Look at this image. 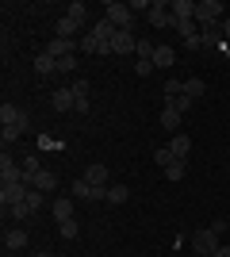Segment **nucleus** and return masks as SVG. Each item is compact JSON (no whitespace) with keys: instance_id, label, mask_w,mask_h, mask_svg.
Returning <instances> with one entry per match:
<instances>
[{"instance_id":"obj_34","label":"nucleus","mask_w":230,"mask_h":257,"mask_svg":"<svg viewBox=\"0 0 230 257\" xmlns=\"http://www.w3.org/2000/svg\"><path fill=\"white\" fill-rule=\"evenodd\" d=\"M134 73H138V77H150V73H153V62H146V58H138V62H134Z\"/></svg>"},{"instance_id":"obj_31","label":"nucleus","mask_w":230,"mask_h":257,"mask_svg":"<svg viewBox=\"0 0 230 257\" xmlns=\"http://www.w3.org/2000/svg\"><path fill=\"white\" fill-rule=\"evenodd\" d=\"M58 73H77V54H69V58H58Z\"/></svg>"},{"instance_id":"obj_8","label":"nucleus","mask_w":230,"mask_h":257,"mask_svg":"<svg viewBox=\"0 0 230 257\" xmlns=\"http://www.w3.org/2000/svg\"><path fill=\"white\" fill-rule=\"evenodd\" d=\"M50 104H54V111H73L77 107V96H73V88H54V96H50Z\"/></svg>"},{"instance_id":"obj_12","label":"nucleus","mask_w":230,"mask_h":257,"mask_svg":"<svg viewBox=\"0 0 230 257\" xmlns=\"http://www.w3.org/2000/svg\"><path fill=\"white\" fill-rule=\"evenodd\" d=\"M54 219L58 223H69V219H73V196H58L54 200Z\"/></svg>"},{"instance_id":"obj_2","label":"nucleus","mask_w":230,"mask_h":257,"mask_svg":"<svg viewBox=\"0 0 230 257\" xmlns=\"http://www.w3.org/2000/svg\"><path fill=\"white\" fill-rule=\"evenodd\" d=\"M104 16H108L119 31H131L134 27V12H131V4H119V0H111V4H104Z\"/></svg>"},{"instance_id":"obj_26","label":"nucleus","mask_w":230,"mask_h":257,"mask_svg":"<svg viewBox=\"0 0 230 257\" xmlns=\"http://www.w3.org/2000/svg\"><path fill=\"white\" fill-rule=\"evenodd\" d=\"M8 215H12V219H16V223H27V219H31V207H27V200H23V204H16V207H8Z\"/></svg>"},{"instance_id":"obj_5","label":"nucleus","mask_w":230,"mask_h":257,"mask_svg":"<svg viewBox=\"0 0 230 257\" xmlns=\"http://www.w3.org/2000/svg\"><path fill=\"white\" fill-rule=\"evenodd\" d=\"M222 20H226V16H222L219 0H199V4H196V23L207 27V23H222Z\"/></svg>"},{"instance_id":"obj_15","label":"nucleus","mask_w":230,"mask_h":257,"mask_svg":"<svg viewBox=\"0 0 230 257\" xmlns=\"http://www.w3.org/2000/svg\"><path fill=\"white\" fill-rule=\"evenodd\" d=\"M199 35H203V46H222V39H226V35H222V23H207Z\"/></svg>"},{"instance_id":"obj_18","label":"nucleus","mask_w":230,"mask_h":257,"mask_svg":"<svg viewBox=\"0 0 230 257\" xmlns=\"http://www.w3.org/2000/svg\"><path fill=\"white\" fill-rule=\"evenodd\" d=\"M69 192H73V200H96V188H92V184H88L85 177L69 184Z\"/></svg>"},{"instance_id":"obj_3","label":"nucleus","mask_w":230,"mask_h":257,"mask_svg":"<svg viewBox=\"0 0 230 257\" xmlns=\"http://www.w3.org/2000/svg\"><path fill=\"white\" fill-rule=\"evenodd\" d=\"M27 196H31V188H27V184H23V181L0 184V207H4V211H8V207H16V204H23Z\"/></svg>"},{"instance_id":"obj_29","label":"nucleus","mask_w":230,"mask_h":257,"mask_svg":"<svg viewBox=\"0 0 230 257\" xmlns=\"http://www.w3.org/2000/svg\"><path fill=\"white\" fill-rule=\"evenodd\" d=\"M180 92H184V81H165V104H173Z\"/></svg>"},{"instance_id":"obj_30","label":"nucleus","mask_w":230,"mask_h":257,"mask_svg":"<svg viewBox=\"0 0 230 257\" xmlns=\"http://www.w3.org/2000/svg\"><path fill=\"white\" fill-rule=\"evenodd\" d=\"M176 31H180V39H192V35H199V31H196V20H176Z\"/></svg>"},{"instance_id":"obj_35","label":"nucleus","mask_w":230,"mask_h":257,"mask_svg":"<svg viewBox=\"0 0 230 257\" xmlns=\"http://www.w3.org/2000/svg\"><path fill=\"white\" fill-rule=\"evenodd\" d=\"M27 207H31V211H39V207H43V192H39V188H31V196H27Z\"/></svg>"},{"instance_id":"obj_28","label":"nucleus","mask_w":230,"mask_h":257,"mask_svg":"<svg viewBox=\"0 0 230 257\" xmlns=\"http://www.w3.org/2000/svg\"><path fill=\"white\" fill-rule=\"evenodd\" d=\"M192 104H196V100H192V96H184V92H180V96H176L173 104H161V107H176L180 115H188V111H192Z\"/></svg>"},{"instance_id":"obj_21","label":"nucleus","mask_w":230,"mask_h":257,"mask_svg":"<svg viewBox=\"0 0 230 257\" xmlns=\"http://www.w3.org/2000/svg\"><path fill=\"white\" fill-rule=\"evenodd\" d=\"M77 31H81V23H77L73 16H62V20H58V35H62V39H77Z\"/></svg>"},{"instance_id":"obj_11","label":"nucleus","mask_w":230,"mask_h":257,"mask_svg":"<svg viewBox=\"0 0 230 257\" xmlns=\"http://www.w3.org/2000/svg\"><path fill=\"white\" fill-rule=\"evenodd\" d=\"M85 181L92 184V188H108V165H88Z\"/></svg>"},{"instance_id":"obj_33","label":"nucleus","mask_w":230,"mask_h":257,"mask_svg":"<svg viewBox=\"0 0 230 257\" xmlns=\"http://www.w3.org/2000/svg\"><path fill=\"white\" fill-rule=\"evenodd\" d=\"M165 177H169V181H180V177H184V161H173V165L165 169Z\"/></svg>"},{"instance_id":"obj_16","label":"nucleus","mask_w":230,"mask_h":257,"mask_svg":"<svg viewBox=\"0 0 230 257\" xmlns=\"http://www.w3.org/2000/svg\"><path fill=\"white\" fill-rule=\"evenodd\" d=\"M180 119L184 115H180L176 107H161V131H173L176 135V131H180Z\"/></svg>"},{"instance_id":"obj_10","label":"nucleus","mask_w":230,"mask_h":257,"mask_svg":"<svg viewBox=\"0 0 230 257\" xmlns=\"http://www.w3.org/2000/svg\"><path fill=\"white\" fill-rule=\"evenodd\" d=\"M35 73H39V77H54L58 73V58H50L46 50H39V54H35Z\"/></svg>"},{"instance_id":"obj_40","label":"nucleus","mask_w":230,"mask_h":257,"mask_svg":"<svg viewBox=\"0 0 230 257\" xmlns=\"http://www.w3.org/2000/svg\"><path fill=\"white\" fill-rule=\"evenodd\" d=\"M222 35H226V39H230V16H226V20H222Z\"/></svg>"},{"instance_id":"obj_37","label":"nucleus","mask_w":230,"mask_h":257,"mask_svg":"<svg viewBox=\"0 0 230 257\" xmlns=\"http://www.w3.org/2000/svg\"><path fill=\"white\" fill-rule=\"evenodd\" d=\"M150 8H153V0H131V12H146L150 16Z\"/></svg>"},{"instance_id":"obj_36","label":"nucleus","mask_w":230,"mask_h":257,"mask_svg":"<svg viewBox=\"0 0 230 257\" xmlns=\"http://www.w3.org/2000/svg\"><path fill=\"white\" fill-rule=\"evenodd\" d=\"M184 46H188L192 54H196V50H203V35H192V39H184Z\"/></svg>"},{"instance_id":"obj_14","label":"nucleus","mask_w":230,"mask_h":257,"mask_svg":"<svg viewBox=\"0 0 230 257\" xmlns=\"http://www.w3.org/2000/svg\"><path fill=\"white\" fill-rule=\"evenodd\" d=\"M20 119H23V107L20 104H0V123H4V127H16Z\"/></svg>"},{"instance_id":"obj_20","label":"nucleus","mask_w":230,"mask_h":257,"mask_svg":"<svg viewBox=\"0 0 230 257\" xmlns=\"http://www.w3.org/2000/svg\"><path fill=\"white\" fill-rule=\"evenodd\" d=\"M108 204H127L131 200V188L127 184H108V196H104Z\"/></svg>"},{"instance_id":"obj_7","label":"nucleus","mask_w":230,"mask_h":257,"mask_svg":"<svg viewBox=\"0 0 230 257\" xmlns=\"http://www.w3.org/2000/svg\"><path fill=\"white\" fill-rule=\"evenodd\" d=\"M131 50H138L134 31H115L111 35V54H131Z\"/></svg>"},{"instance_id":"obj_1","label":"nucleus","mask_w":230,"mask_h":257,"mask_svg":"<svg viewBox=\"0 0 230 257\" xmlns=\"http://www.w3.org/2000/svg\"><path fill=\"white\" fill-rule=\"evenodd\" d=\"M219 246L222 242H219V234H215L211 226H199L196 234H192V253H199V257H211Z\"/></svg>"},{"instance_id":"obj_13","label":"nucleus","mask_w":230,"mask_h":257,"mask_svg":"<svg viewBox=\"0 0 230 257\" xmlns=\"http://www.w3.org/2000/svg\"><path fill=\"white\" fill-rule=\"evenodd\" d=\"M176 62V54H173V46H157V50H153V69H169V65Z\"/></svg>"},{"instance_id":"obj_22","label":"nucleus","mask_w":230,"mask_h":257,"mask_svg":"<svg viewBox=\"0 0 230 257\" xmlns=\"http://www.w3.org/2000/svg\"><path fill=\"white\" fill-rule=\"evenodd\" d=\"M169 146H173V154H176L180 161L192 154V139H188V135H173V142H169Z\"/></svg>"},{"instance_id":"obj_38","label":"nucleus","mask_w":230,"mask_h":257,"mask_svg":"<svg viewBox=\"0 0 230 257\" xmlns=\"http://www.w3.org/2000/svg\"><path fill=\"white\" fill-rule=\"evenodd\" d=\"M226 226H230V223H226V219H215V223H211V230H215V234H219V238H222V234H226Z\"/></svg>"},{"instance_id":"obj_4","label":"nucleus","mask_w":230,"mask_h":257,"mask_svg":"<svg viewBox=\"0 0 230 257\" xmlns=\"http://www.w3.org/2000/svg\"><path fill=\"white\" fill-rule=\"evenodd\" d=\"M146 20L157 27V31H165V27H176V16L169 12V0H153V8H150V16Z\"/></svg>"},{"instance_id":"obj_9","label":"nucleus","mask_w":230,"mask_h":257,"mask_svg":"<svg viewBox=\"0 0 230 257\" xmlns=\"http://www.w3.org/2000/svg\"><path fill=\"white\" fill-rule=\"evenodd\" d=\"M0 181H4V184L23 181V165H16V161L8 158V150H4V158H0Z\"/></svg>"},{"instance_id":"obj_23","label":"nucleus","mask_w":230,"mask_h":257,"mask_svg":"<svg viewBox=\"0 0 230 257\" xmlns=\"http://www.w3.org/2000/svg\"><path fill=\"white\" fill-rule=\"evenodd\" d=\"M69 16L85 27V23H88V4H85V0H73V4H69Z\"/></svg>"},{"instance_id":"obj_25","label":"nucleus","mask_w":230,"mask_h":257,"mask_svg":"<svg viewBox=\"0 0 230 257\" xmlns=\"http://www.w3.org/2000/svg\"><path fill=\"white\" fill-rule=\"evenodd\" d=\"M153 161L169 169V165H173V161H180V158H176V154H173V146H157V154H153Z\"/></svg>"},{"instance_id":"obj_41","label":"nucleus","mask_w":230,"mask_h":257,"mask_svg":"<svg viewBox=\"0 0 230 257\" xmlns=\"http://www.w3.org/2000/svg\"><path fill=\"white\" fill-rule=\"evenodd\" d=\"M39 257H54V253H39Z\"/></svg>"},{"instance_id":"obj_27","label":"nucleus","mask_w":230,"mask_h":257,"mask_svg":"<svg viewBox=\"0 0 230 257\" xmlns=\"http://www.w3.org/2000/svg\"><path fill=\"white\" fill-rule=\"evenodd\" d=\"M58 234L66 238V242H73V238L81 234V226H77V219H69V223H58Z\"/></svg>"},{"instance_id":"obj_19","label":"nucleus","mask_w":230,"mask_h":257,"mask_svg":"<svg viewBox=\"0 0 230 257\" xmlns=\"http://www.w3.org/2000/svg\"><path fill=\"white\" fill-rule=\"evenodd\" d=\"M4 246H8V249H23V246H27V230H20V226L4 230Z\"/></svg>"},{"instance_id":"obj_39","label":"nucleus","mask_w":230,"mask_h":257,"mask_svg":"<svg viewBox=\"0 0 230 257\" xmlns=\"http://www.w3.org/2000/svg\"><path fill=\"white\" fill-rule=\"evenodd\" d=\"M211 257H230V246H219V249H215Z\"/></svg>"},{"instance_id":"obj_6","label":"nucleus","mask_w":230,"mask_h":257,"mask_svg":"<svg viewBox=\"0 0 230 257\" xmlns=\"http://www.w3.org/2000/svg\"><path fill=\"white\" fill-rule=\"evenodd\" d=\"M69 88H73V96H77V107H73V111H77V115H85L88 107H92V100H88V96H92V85H88L85 77H73V81H69Z\"/></svg>"},{"instance_id":"obj_32","label":"nucleus","mask_w":230,"mask_h":257,"mask_svg":"<svg viewBox=\"0 0 230 257\" xmlns=\"http://www.w3.org/2000/svg\"><path fill=\"white\" fill-rule=\"evenodd\" d=\"M0 139H4V146H12L16 139H23V131L20 127H0Z\"/></svg>"},{"instance_id":"obj_17","label":"nucleus","mask_w":230,"mask_h":257,"mask_svg":"<svg viewBox=\"0 0 230 257\" xmlns=\"http://www.w3.org/2000/svg\"><path fill=\"white\" fill-rule=\"evenodd\" d=\"M169 12H173L176 20H196V4H192V0H173Z\"/></svg>"},{"instance_id":"obj_24","label":"nucleus","mask_w":230,"mask_h":257,"mask_svg":"<svg viewBox=\"0 0 230 257\" xmlns=\"http://www.w3.org/2000/svg\"><path fill=\"white\" fill-rule=\"evenodd\" d=\"M203 88H207V85H203V81H199V77H188V81H184V96L199 100V96H203Z\"/></svg>"}]
</instances>
